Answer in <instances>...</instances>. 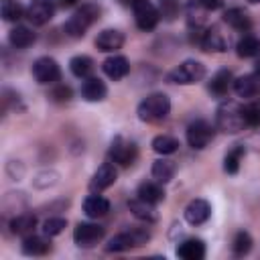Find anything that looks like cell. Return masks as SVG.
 Listing matches in <instances>:
<instances>
[{
	"label": "cell",
	"mask_w": 260,
	"mask_h": 260,
	"mask_svg": "<svg viewBox=\"0 0 260 260\" xmlns=\"http://www.w3.org/2000/svg\"><path fill=\"white\" fill-rule=\"evenodd\" d=\"M244 152H246L244 146H234V148L225 154V158H223V171L230 173V175H236L238 169H240V160H242Z\"/></svg>",
	"instance_id": "cell-33"
},
{
	"label": "cell",
	"mask_w": 260,
	"mask_h": 260,
	"mask_svg": "<svg viewBox=\"0 0 260 260\" xmlns=\"http://www.w3.org/2000/svg\"><path fill=\"white\" fill-rule=\"evenodd\" d=\"M102 69L104 73L110 77V79H122L128 75L130 71V65H128V59L122 57V55H112L108 57L104 63H102Z\"/></svg>",
	"instance_id": "cell-17"
},
{
	"label": "cell",
	"mask_w": 260,
	"mask_h": 260,
	"mask_svg": "<svg viewBox=\"0 0 260 260\" xmlns=\"http://www.w3.org/2000/svg\"><path fill=\"white\" fill-rule=\"evenodd\" d=\"M152 150L154 152H158V154H173L177 148H179V140L177 138H173V136H169V134H158V136H154L152 138Z\"/></svg>",
	"instance_id": "cell-32"
},
{
	"label": "cell",
	"mask_w": 260,
	"mask_h": 260,
	"mask_svg": "<svg viewBox=\"0 0 260 260\" xmlns=\"http://www.w3.org/2000/svg\"><path fill=\"white\" fill-rule=\"evenodd\" d=\"M211 215V205L205 199H193L189 201V205L185 207V219L191 225H201L209 219Z\"/></svg>",
	"instance_id": "cell-14"
},
{
	"label": "cell",
	"mask_w": 260,
	"mask_h": 260,
	"mask_svg": "<svg viewBox=\"0 0 260 260\" xmlns=\"http://www.w3.org/2000/svg\"><path fill=\"white\" fill-rule=\"evenodd\" d=\"M65 228H67V219H63V217H49L43 223V234L49 236V238L51 236H59Z\"/></svg>",
	"instance_id": "cell-37"
},
{
	"label": "cell",
	"mask_w": 260,
	"mask_h": 260,
	"mask_svg": "<svg viewBox=\"0 0 260 260\" xmlns=\"http://www.w3.org/2000/svg\"><path fill=\"white\" fill-rule=\"evenodd\" d=\"M248 2H250V4H258L260 0H248Z\"/></svg>",
	"instance_id": "cell-43"
},
{
	"label": "cell",
	"mask_w": 260,
	"mask_h": 260,
	"mask_svg": "<svg viewBox=\"0 0 260 260\" xmlns=\"http://www.w3.org/2000/svg\"><path fill=\"white\" fill-rule=\"evenodd\" d=\"M55 14V6L51 0H32L26 8V18L35 24V26H43L47 24Z\"/></svg>",
	"instance_id": "cell-11"
},
{
	"label": "cell",
	"mask_w": 260,
	"mask_h": 260,
	"mask_svg": "<svg viewBox=\"0 0 260 260\" xmlns=\"http://www.w3.org/2000/svg\"><path fill=\"white\" fill-rule=\"evenodd\" d=\"M20 248H22V252L26 256H43V254H47L51 250V242L47 238H43V236L30 234V236H26L22 240V246Z\"/></svg>",
	"instance_id": "cell-20"
},
{
	"label": "cell",
	"mask_w": 260,
	"mask_h": 260,
	"mask_svg": "<svg viewBox=\"0 0 260 260\" xmlns=\"http://www.w3.org/2000/svg\"><path fill=\"white\" fill-rule=\"evenodd\" d=\"M256 73H260V59L256 61Z\"/></svg>",
	"instance_id": "cell-42"
},
{
	"label": "cell",
	"mask_w": 260,
	"mask_h": 260,
	"mask_svg": "<svg viewBox=\"0 0 260 260\" xmlns=\"http://www.w3.org/2000/svg\"><path fill=\"white\" fill-rule=\"evenodd\" d=\"M199 45L207 53H221V51L228 49V39L217 26H209V28L203 30V35L199 39Z\"/></svg>",
	"instance_id": "cell-12"
},
{
	"label": "cell",
	"mask_w": 260,
	"mask_h": 260,
	"mask_svg": "<svg viewBox=\"0 0 260 260\" xmlns=\"http://www.w3.org/2000/svg\"><path fill=\"white\" fill-rule=\"evenodd\" d=\"M32 75L39 83L47 85V83H55L59 81L61 77V69H59V63L53 59V57H39L35 63H32Z\"/></svg>",
	"instance_id": "cell-8"
},
{
	"label": "cell",
	"mask_w": 260,
	"mask_h": 260,
	"mask_svg": "<svg viewBox=\"0 0 260 260\" xmlns=\"http://www.w3.org/2000/svg\"><path fill=\"white\" fill-rule=\"evenodd\" d=\"M128 209L132 211V215L134 217H138V219H142V221H156V209H154V203H148V201H144V199H132V201H128Z\"/></svg>",
	"instance_id": "cell-23"
},
{
	"label": "cell",
	"mask_w": 260,
	"mask_h": 260,
	"mask_svg": "<svg viewBox=\"0 0 260 260\" xmlns=\"http://www.w3.org/2000/svg\"><path fill=\"white\" fill-rule=\"evenodd\" d=\"M211 138H213V128H211L209 122L195 120V122H191L187 126V142H189L191 148L201 150L211 142Z\"/></svg>",
	"instance_id": "cell-7"
},
{
	"label": "cell",
	"mask_w": 260,
	"mask_h": 260,
	"mask_svg": "<svg viewBox=\"0 0 260 260\" xmlns=\"http://www.w3.org/2000/svg\"><path fill=\"white\" fill-rule=\"evenodd\" d=\"M24 14H26V12L22 10V6H20L18 2H12V0H4V2H2V18H4L6 22H16V20H20Z\"/></svg>",
	"instance_id": "cell-34"
},
{
	"label": "cell",
	"mask_w": 260,
	"mask_h": 260,
	"mask_svg": "<svg viewBox=\"0 0 260 260\" xmlns=\"http://www.w3.org/2000/svg\"><path fill=\"white\" fill-rule=\"evenodd\" d=\"M81 95L87 102H102L108 95V87L100 77H85L81 83Z\"/></svg>",
	"instance_id": "cell-18"
},
{
	"label": "cell",
	"mask_w": 260,
	"mask_h": 260,
	"mask_svg": "<svg viewBox=\"0 0 260 260\" xmlns=\"http://www.w3.org/2000/svg\"><path fill=\"white\" fill-rule=\"evenodd\" d=\"M234 91L240 98H254L260 91V73H246L238 79H234Z\"/></svg>",
	"instance_id": "cell-15"
},
{
	"label": "cell",
	"mask_w": 260,
	"mask_h": 260,
	"mask_svg": "<svg viewBox=\"0 0 260 260\" xmlns=\"http://www.w3.org/2000/svg\"><path fill=\"white\" fill-rule=\"evenodd\" d=\"M205 77V65L195 61V59H187L181 65H177L171 73H169V81L171 83H181V85H191L197 83Z\"/></svg>",
	"instance_id": "cell-4"
},
{
	"label": "cell",
	"mask_w": 260,
	"mask_h": 260,
	"mask_svg": "<svg viewBox=\"0 0 260 260\" xmlns=\"http://www.w3.org/2000/svg\"><path fill=\"white\" fill-rule=\"evenodd\" d=\"M179 10H181V4L179 0H158V12L165 20H175L179 16Z\"/></svg>",
	"instance_id": "cell-36"
},
{
	"label": "cell",
	"mask_w": 260,
	"mask_h": 260,
	"mask_svg": "<svg viewBox=\"0 0 260 260\" xmlns=\"http://www.w3.org/2000/svg\"><path fill=\"white\" fill-rule=\"evenodd\" d=\"M230 87H234V77L228 69H219L209 81V91L217 98H223L230 91Z\"/></svg>",
	"instance_id": "cell-21"
},
{
	"label": "cell",
	"mask_w": 260,
	"mask_h": 260,
	"mask_svg": "<svg viewBox=\"0 0 260 260\" xmlns=\"http://www.w3.org/2000/svg\"><path fill=\"white\" fill-rule=\"evenodd\" d=\"M242 114H244V122H246V126H250V128L260 126V106H258V104L242 106Z\"/></svg>",
	"instance_id": "cell-38"
},
{
	"label": "cell",
	"mask_w": 260,
	"mask_h": 260,
	"mask_svg": "<svg viewBox=\"0 0 260 260\" xmlns=\"http://www.w3.org/2000/svg\"><path fill=\"white\" fill-rule=\"evenodd\" d=\"M69 69H71V73H73L75 77L85 79V77H89V73L93 71V61H91L87 55H77V57H73V59L69 61Z\"/></svg>",
	"instance_id": "cell-31"
},
{
	"label": "cell",
	"mask_w": 260,
	"mask_h": 260,
	"mask_svg": "<svg viewBox=\"0 0 260 260\" xmlns=\"http://www.w3.org/2000/svg\"><path fill=\"white\" fill-rule=\"evenodd\" d=\"M120 2H122L124 6H134V4L138 2V0H120Z\"/></svg>",
	"instance_id": "cell-41"
},
{
	"label": "cell",
	"mask_w": 260,
	"mask_h": 260,
	"mask_svg": "<svg viewBox=\"0 0 260 260\" xmlns=\"http://www.w3.org/2000/svg\"><path fill=\"white\" fill-rule=\"evenodd\" d=\"M132 12H134V20H136V26L142 28V30H152L156 24H158V18H160V12L156 10V6L148 0H138L134 6H132Z\"/></svg>",
	"instance_id": "cell-6"
},
{
	"label": "cell",
	"mask_w": 260,
	"mask_h": 260,
	"mask_svg": "<svg viewBox=\"0 0 260 260\" xmlns=\"http://www.w3.org/2000/svg\"><path fill=\"white\" fill-rule=\"evenodd\" d=\"M116 177H118L116 167H114L112 162H104V165H100L98 171L93 173V177H91V181H89V189L100 193V191L112 187L114 181H116Z\"/></svg>",
	"instance_id": "cell-13"
},
{
	"label": "cell",
	"mask_w": 260,
	"mask_h": 260,
	"mask_svg": "<svg viewBox=\"0 0 260 260\" xmlns=\"http://www.w3.org/2000/svg\"><path fill=\"white\" fill-rule=\"evenodd\" d=\"M207 10H217L221 6V0H199Z\"/></svg>",
	"instance_id": "cell-40"
},
{
	"label": "cell",
	"mask_w": 260,
	"mask_h": 260,
	"mask_svg": "<svg viewBox=\"0 0 260 260\" xmlns=\"http://www.w3.org/2000/svg\"><path fill=\"white\" fill-rule=\"evenodd\" d=\"M148 238H150V234H148L146 230L122 232V234L114 236V238L108 242L106 250H108V252H126V250H130V248H136V246L146 244V242H148Z\"/></svg>",
	"instance_id": "cell-5"
},
{
	"label": "cell",
	"mask_w": 260,
	"mask_h": 260,
	"mask_svg": "<svg viewBox=\"0 0 260 260\" xmlns=\"http://www.w3.org/2000/svg\"><path fill=\"white\" fill-rule=\"evenodd\" d=\"M124 45V35L116 28H106L95 37V47L104 53H114Z\"/></svg>",
	"instance_id": "cell-16"
},
{
	"label": "cell",
	"mask_w": 260,
	"mask_h": 260,
	"mask_svg": "<svg viewBox=\"0 0 260 260\" xmlns=\"http://www.w3.org/2000/svg\"><path fill=\"white\" fill-rule=\"evenodd\" d=\"M175 175V165L173 160H167V158H158L152 162V177L154 181L158 183H169Z\"/></svg>",
	"instance_id": "cell-30"
},
{
	"label": "cell",
	"mask_w": 260,
	"mask_h": 260,
	"mask_svg": "<svg viewBox=\"0 0 260 260\" xmlns=\"http://www.w3.org/2000/svg\"><path fill=\"white\" fill-rule=\"evenodd\" d=\"M65 2H67V4H71V2H77V0H65Z\"/></svg>",
	"instance_id": "cell-44"
},
{
	"label": "cell",
	"mask_w": 260,
	"mask_h": 260,
	"mask_svg": "<svg viewBox=\"0 0 260 260\" xmlns=\"http://www.w3.org/2000/svg\"><path fill=\"white\" fill-rule=\"evenodd\" d=\"M236 53L244 59L246 57H256V55H260V41L254 35H244L236 45Z\"/></svg>",
	"instance_id": "cell-29"
},
{
	"label": "cell",
	"mask_w": 260,
	"mask_h": 260,
	"mask_svg": "<svg viewBox=\"0 0 260 260\" xmlns=\"http://www.w3.org/2000/svg\"><path fill=\"white\" fill-rule=\"evenodd\" d=\"M100 18V6L98 4H83L79 10L73 12V16L63 24L65 32L73 39H79L85 35V30Z\"/></svg>",
	"instance_id": "cell-2"
},
{
	"label": "cell",
	"mask_w": 260,
	"mask_h": 260,
	"mask_svg": "<svg viewBox=\"0 0 260 260\" xmlns=\"http://www.w3.org/2000/svg\"><path fill=\"white\" fill-rule=\"evenodd\" d=\"M35 39L37 37L28 26H14L10 30V35H8V41H10V45L14 49H26V47H30L35 43Z\"/></svg>",
	"instance_id": "cell-25"
},
{
	"label": "cell",
	"mask_w": 260,
	"mask_h": 260,
	"mask_svg": "<svg viewBox=\"0 0 260 260\" xmlns=\"http://www.w3.org/2000/svg\"><path fill=\"white\" fill-rule=\"evenodd\" d=\"M136 154H138V150H136V144H134V142L124 140L122 136H116V138L112 140L110 158H112L114 162H118V165H122V167H128V165H132V162L136 160Z\"/></svg>",
	"instance_id": "cell-10"
},
{
	"label": "cell",
	"mask_w": 260,
	"mask_h": 260,
	"mask_svg": "<svg viewBox=\"0 0 260 260\" xmlns=\"http://www.w3.org/2000/svg\"><path fill=\"white\" fill-rule=\"evenodd\" d=\"M215 124H217L219 130H223V132H228V134H236V132L244 130L246 122H244L242 106H238L236 102H223V104L217 108Z\"/></svg>",
	"instance_id": "cell-3"
},
{
	"label": "cell",
	"mask_w": 260,
	"mask_h": 260,
	"mask_svg": "<svg viewBox=\"0 0 260 260\" xmlns=\"http://www.w3.org/2000/svg\"><path fill=\"white\" fill-rule=\"evenodd\" d=\"M169 112H171V100L165 93H150V95H146L138 104V110H136L138 118L142 122H148V124L165 120L169 116Z\"/></svg>",
	"instance_id": "cell-1"
},
{
	"label": "cell",
	"mask_w": 260,
	"mask_h": 260,
	"mask_svg": "<svg viewBox=\"0 0 260 260\" xmlns=\"http://www.w3.org/2000/svg\"><path fill=\"white\" fill-rule=\"evenodd\" d=\"M209 10L199 2V0H191L187 4V20H189V26H195V30H199L203 24H205V14Z\"/></svg>",
	"instance_id": "cell-27"
},
{
	"label": "cell",
	"mask_w": 260,
	"mask_h": 260,
	"mask_svg": "<svg viewBox=\"0 0 260 260\" xmlns=\"http://www.w3.org/2000/svg\"><path fill=\"white\" fill-rule=\"evenodd\" d=\"M102 238H104V228L98 223L81 221L73 230V240L79 248H93Z\"/></svg>",
	"instance_id": "cell-9"
},
{
	"label": "cell",
	"mask_w": 260,
	"mask_h": 260,
	"mask_svg": "<svg viewBox=\"0 0 260 260\" xmlns=\"http://www.w3.org/2000/svg\"><path fill=\"white\" fill-rule=\"evenodd\" d=\"M138 197L144 199V201H148V203H154V205H156L158 201L165 199V191H162V187H160L158 181H144V183H140V187H138Z\"/></svg>",
	"instance_id": "cell-26"
},
{
	"label": "cell",
	"mask_w": 260,
	"mask_h": 260,
	"mask_svg": "<svg viewBox=\"0 0 260 260\" xmlns=\"http://www.w3.org/2000/svg\"><path fill=\"white\" fill-rule=\"evenodd\" d=\"M51 98L55 102H69L71 100V87L69 85H57L53 91H51Z\"/></svg>",
	"instance_id": "cell-39"
},
{
	"label": "cell",
	"mask_w": 260,
	"mask_h": 260,
	"mask_svg": "<svg viewBox=\"0 0 260 260\" xmlns=\"http://www.w3.org/2000/svg\"><path fill=\"white\" fill-rule=\"evenodd\" d=\"M83 211L87 217H104L108 211H110V201L102 195H89L85 201H83Z\"/></svg>",
	"instance_id": "cell-22"
},
{
	"label": "cell",
	"mask_w": 260,
	"mask_h": 260,
	"mask_svg": "<svg viewBox=\"0 0 260 260\" xmlns=\"http://www.w3.org/2000/svg\"><path fill=\"white\" fill-rule=\"evenodd\" d=\"M35 228H37V217L32 213H20L10 221V232L22 238L35 234Z\"/></svg>",
	"instance_id": "cell-24"
},
{
	"label": "cell",
	"mask_w": 260,
	"mask_h": 260,
	"mask_svg": "<svg viewBox=\"0 0 260 260\" xmlns=\"http://www.w3.org/2000/svg\"><path fill=\"white\" fill-rule=\"evenodd\" d=\"M232 250L236 256H244L252 250V236L248 232H238L234 242H232Z\"/></svg>",
	"instance_id": "cell-35"
},
{
	"label": "cell",
	"mask_w": 260,
	"mask_h": 260,
	"mask_svg": "<svg viewBox=\"0 0 260 260\" xmlns=\"http://www.w3.org/2000/svg\"><path fill=\"white\" fill-rule=\"evenodd\" d=\"M177 256L185 260H203L205 256V244L197 238H189L177 246Z\"/></svg>",
	"instance_id": "cell-19"
},
{
	"label": "cell",
	"mask_w": 260,
	"mask_h": 260,
	"mask_svg": "<svg viewBox=\"0 0 260 260\" xmlns=\"http://www.w3.org/2000/svg\"><path fill=\"white\" fill-rule=\"evenodd\" d=\"M223 20L232 26V28H236V30H248L250 28V16L242 10V8H230V10H225L223 12Z\"/></svg>",
	"instance_id": "cell-28"
}]
</instances>
